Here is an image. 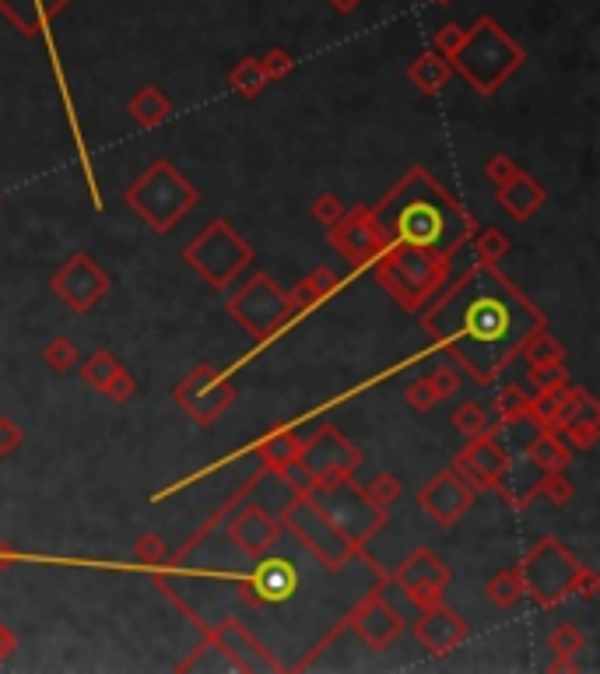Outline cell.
Masks as SVG:
<instances>
[{
    "instance_id": "6da1fadb",
    "label": "cell",
    "mask_w": 600,
    "mask_h": 674,
    "mask_svg": "<svg viewBox=\"0 0 600 674\" xmlns=\"http://www.w3.org/2000/svg\"><path fill=\"white\" fill-rule=\"evenodd\" d=\"M436 334L478 380H492L530 337L544 330V316L488 264L467 271L425 316Z\"/></svg>"
},
{
    "instance_id": "7a4b0ae2",
    "label": "cell",
    "mask_w": 600,
    "mask_h": 674,
    "mask_svg": "<svg viewBox=\"0 0 600 674\" xmlns=\"http://www.w3.org/2000/svg\"><path fill=\"white\" fill-rule=\"evenodd\" d=\"M372 218L386 246H408V250H422L443 260H450L471 236L467 211L425 169H415L372 211Z\"/></svg>"
},
{
    "instance_id": "3957f363",
    "label": "cell",
    "mask_w": 600,
    "mask_h": 674,
    "mask_svg": "<svg viewBox=\"0 0 600 674\" xmlns=\"http://www.w3.org/2000/svg\"><path fill=\"white\" fill-rule=\"evenodd\" d=\"M450 260L432 257L408 246H386L376 257V278L393 292V299L408 309H422L439 285L446 281Z\"/></svg>"
},
{
    "instance_id": "277c9868",
    "label": "cell",
    "mask_w": 600,
    "mask_h": 674,
    "mask_svg": "<svg viewBox=\"0 0 600 674\" xmlns=\"http://www.w3.org/2000/svg\"><path fill=\"white\" fill-rule=\"evenodd\" d=\"M309 499L323 510V517L351 541V545H365L376 538V531L386 524V510L376 506L362 488L351 485V478H334L323 485L309 488Z\"/></svg>"
},
{
    "instance_id": "5b68a950",
    "label": "cell",
    "mask_w": 600,
    "mask_h": 674,
    "mask_svg": "<svg viewBox=\"0 0 600 674\" xmlns=\"http://www.w3.org/2000/svg\"><path fill=\"white\" fill-rule=\"evenodd\" d=\"M127 201L134 204V211L144 222H151V229L169 232L172 225L197 204V190H193L169 162H155L148 173L127 190Z\"/></svg>"
},
{
    "instance_id": "8992f818",
    "label": "cell",
    "mask_w": 600,
    "mask_h": 674,
    "mask_svg": "<svg viewBox=\"0 0 600 674\" xmlns=\"http://www.w3.org/2000/svg\"><path fill=\"white\" fill-rule=\"evenodd\" d=\"M453 60L464 71V78L471 81L478 92H495L502 78L509 71H516L523 60L520 46H513L492 22H481L478 32L467 39H460V46L453 50Z\"/></svg>"
},
{
    "instance_id": "52a82bcc",
    "label": "cell",
    "mask_w": 600,
    "mask_h": 674,
    "mask_svg": "<svg viewBox=\"0 0 600 674\" xmlns=\"http://www.w3.org/2000/svg\"><path fill=\"white\" fill-rule=\"evenodd\" d=\"M186 260L197 267L200 278H208V285L225 288L253 260V250L236 236V229H229L225 222H211L186 246Z\"/></svg>"
},
{
    "instance_id": "ba28073f",
    "label": "cell",
    "mask_w": 600,
    "mask_h": 674,
    "mask_svg": "<svg viewBox=\"0 0 600 674\" xmlns=\"http://www.w3.org/2000/svg\"><path fill=\"white\" fill-rule=\"evenodd\" d=\"M285 524L327 569L348 566V559L355 555V545H351V541L323 517V510L309 499V495H295L292 506H288V513H285Z\"/></svg>"
},
{
    "instance_id": "9c48e42d",
    "label": "cell",
    "mask_w": 600,
    "mask_h": 674,
    "mask_svg": "<svg viewBox=\"0 0 600 674\" xmlns=\"http://www.w3.org/2000/svg\"><path fill=\"white\" fill-rule=\"evenodd\" d=\"M579 569L583 566H579L555 538H544L541 545L527 555V562H523V569H520L523 590H527L537 604L551 608V604L562 601V597L572 590V580H576Z\"/></svg>"
},
{
    "instance_id": "30bf717a",
    "label": "cell",
    "mask_w": 600,
    "mask_h": 674,
    "mask_svg": "<svg viewBox=\"0 0 600 674\" xmlns=\"http://www.w3.org/2000/svg\"><path fill=\"white\" fill-rule=\"evenodd\" d=\"M229 313L236 316L253 337L264 341V337H271L274 330L292 316V299H288L271 278L260 274V278H253L250 285H243L236 295H232Z\"/></svg>"
},
{
    "instance_id": "8fae6325",
    "label": "cell",
    "mask_w": 600,
    "mask_h": 674,
    "mask_svg": "<svg viewBox=\"0 0 600 674\" xmlns=\"http://www.w3.org/2000/svg\"><path fill=\"white\" fill-rule=\"evenodd\" d=\"M295 460L309 471L313 485H323V481H334V478H351L355 467L362 464L358 450L351 443H344V439L337 436V429H323L313 443L299 446V457Z\"/></svg>"
},
{
    "instance_id": "7c38bea8",
    "label": "cell",
    "mask_w": 600,
    "mask_h": 674,
    "mask_svg": "<svg viewBox=\"0 0 600 674\" xmlns=\"http://www.w3.org/2000/svg\"><path fill=\"white\" fill-rule=\"evenodd\" d=\"M232 397H236V390H232L229 380H225L222 373H215L211 366H197L190 376H186L183 387H176V404H183V408L204 425L215 422V418L229 408Z\"/></svg>"
},
{
    "instance_id": "4fadbf2b",
    "label": "cell",
    "mask_w": 600,
    "mask_h": 674,
    "mask_svg": "<svg viewBox=\"0 0 600 674\" xmlns=\"http://www.w3.org/2000/svg\"><path fill=\"white\" fill-rule=\"evenodd\" d=\"M330 239H334L337 250H341L348 260H355V264L376 260L379 253L386 250V239H383V232H379V225L369 208H358V211H351V215H341V222L330 225Z\"/></svg>"
},
{
    "instance_id": "5bb4252c",
    "label": "cell",
    "mask_w": 600,
    "mask_h": 674,
    "mask_svg": "<svg viewBox=\"0 0 600 674\" xmlns=\"http://www.w3.org/2000/svg\"><path fill=\"white\" fill-rule=\"evenodd\" d=\"M53 288H57V295L74 309V313H88V309L106 295L109 278L85 257V253H81V257H74L71 264L57 274Z\"/></svg>"
},
{
    "instance_id": "9a60e30c",
    "label": "cell",
    "mask_w": 600,
    "mask_h": 674,
    "mask_svg": "<svg viewBox=\"0 0 600 674\" xmlns=\"http://www.w3.org/2000/svg\"><path fill=\"white\" fill-rule=\"evenodd\" d=\"M418 502H422V510L429 513L432 520H439V524H453V520H460L467 510H471L474 488L467 485L460 474L443 471L439 478H432L429 485L422 488Z\"/></svg>"
},
{
    "instance_id": "2e32d148",
    "label": "cell",
    "mask_w": 600,
    "mask_h": 674,
    "mask_svg": "<svg viewBox=\"0 0 600 674\" xmlns=\"http://www.w3.org/2000/svg\"><path fill=\"white\" fill-rule=\"evenodd\" d=\"M506 464H509V453L502 450L495 439L478 436V439H471V446L457 457L453 471H457L464 481H474L478 488H495L502 478H506Z\"/></svg>"
},
{
    "instance_id": "e0dca14e",
    "label": "cell",
    "mask_w": 600,
    "mask_h": 674,
    "mask_svg": "<svg viewBox=\"0 0 600 674\" xmlns=\"http://www.w3.org/2000/svg\"><path fill=\"white\" fill-rule=\"evenodd\" d=\"M446 580H450L446 566L432 552H425V548H418V552L411 555V559L404 562V566H400V573H397V583L408 590V594L415 597L422 608L436 601L439 590L446 587Z\"/></svg>"
},
{
    "instance_id": "ac0fdd59",
    "label": "cell",
    "mask_w": 600,
    "mask_h": 674,
    "mask_svg": "<svg viewBox=\"0 0 600 674\" xmlns=\"http://www.w3.org/2000/svg\"><path fill=\"white\" fill-rule=\"evenodd\" d=\"M415 622H418V636H422V643L429 646L432 653H450L453 646L467 636L464 622H460L450 608H443V604H436V601L425 604L422 615H418Z\"/></svg>"
},
{
    "instance_id": "d6986e66",
    "label": "cell",
    "mask_w": 600,
    "mask_h": 674,
    "mask_svg": "<svg viewBox=\"0 0 600 674\" xmlns=\"http://www.w3.org/2000/svg\"><path fill=\"white\" fill-rule=\"evenodd\" d=\"M299 573L288 559H264L250 576V590L260 604H281L295 594Z\"/></svg>"
},
{
    "instance_id": "ffe728a7",
    "label": "cell",
    "mask_w": 600,
    "mask_h": 674,
    "mask_svg": "<svg viewBox=\"0 0 600 674\" xmlns=\"http://www.w3.org/2000/svg\"><path fill=\"white\" fill-rule=\"evenodd\" d=\"M229 538L246 555H264L274 545V538H278V524L264 510H257V506H243V510H236V520L229 524Z\"/></svg>"
},
{
    "instance_id": "44dd1931",
    "label": "cell",
    "mask_w": 600,
    "mask_h": 674,
    "mask_svg": "<svg viewBox=\"0 0 600 674\" xmlns=\"http://www.w3.org/2000/svg\"><path fill=\"white\" fill-rule=\"evenodd\" d=\"M351 625H355V629L365 636V643L376 646V650L390 646L393 639L400 636V629H404V622L393 615V608L383 601V597H369V601L351 615Z\"/></svg>"
},
{
    "instance_id": "7402d4cb",
    "label": "cell",
    "mask_w": 600,
    "mask_h": 674,
    "mask_svg": "<svg viewBox=\"0 0 600 674\" xmlns=\"http://www.w3.org/2000/svg\"><path fill=\"white\" fill-rule=\"evenodd\" d=\"M218 646L236 660L239 671H274V667H278L271 657H267L264 646H260L257 639H253L250 632L236 622L218 625Z\"/></svg>"
},
{
    "instance_id": "603a6c76",
    "label": "cell",
    "mask_w": 600,
    "mask_h": 674,
    "mask_svg": "<svg viewBox=\"0 0 600 674\" xmlns=\"http://www.w3.org/2000/svg\"><path fill=\"white\" fill-rule=\"evenodd\" d=\"M295 488H292V481L285 478V471H267V474H260V478H253L250 481V488H246L239 499H253L250 506H257V510H264L267 517H285L288 513V506H292V499H295Z\"/></svg>"
},
{
    "instance_id": "cb8c5ba5",
    "label": "cell",
    "mask_w": 600,
    "mask_h": 674,
    "mask_svg": "<svg viewBox=\"0 0 600 674\" xmlns=\"http://www.w3.org/2000/svg\"><path fill=\"white\" fill-rule=\"evenodd\" d=\"M499 201H502V208H506L513 218H527V215H534V211L544 204V190L537 187V183L530 180L527 173H516L513 180L506 183V187H499Z\"/></svg>"
},
{
    "instance_id": "d4e9b609",
    "label": "cell",
    "mask_w": 600,
    "mask_h": 674,
    "mask_svg": "<svg viewBox=\"0 0 600 674\" xmlns=\"http://www.w3.org/2000/svg\"><path fill=\"white\" fill-rule=\"evenodd\" d=\"M60 4H64V0H0V11H4L25 36H32L46 18L57 15Z\"/></svg>"
},
{
    "instance_id": "484cf974",
    "label": "cell",
    "mask_w": 600,
    "mask_h": 674,
    "mask_svg": "<svg viewBox=\"0 0 600 674\" xmlns=\"http://www.w3.org/2000/svg\"><path fill=\"white\" fill-rule=\"evenodd\" d=\"M130 116H134L141 127H158V123L169 116V102H165V95L158 92V88H141V92L130 99Z\"/></svg>"
},
{
    "instance_id": "4316f807",
    "label": "cell",
    "mask_w": 600,
    "mask_h": 674,
    "mask_svg": "<svg viewBox=\"0 0 600 674\" xmlns=\"http://www.w3.org/2000/svg\"><path fill=\"white\" fill-rule=\"evenodd\" d=\"M485 594H488V601H495L499 608H513V604L520 601V594H523L520 569H502V573H495L492 580H488Z\"/></svg>"
},
{
    "instance_id": "83f0119b",
    "label": "cell",
    "mask_w": 600,
    "mask_h": 674,
    "mask_svg": "<svg viewBox=\"0 0 600 674\" xmlns=\"http://www.w3.org/2000/svg\"><path fill=\"white\" fill-rule=\"evenodd\" d=\"M260 457H264L274 471H285V467L299 457V439H295L292 432H274V436H267L264 446H260Z\"/></svg>"
},
{
    "instance_id": "f1b7e54d",
    "label": "cell",
    "mask_w": 600,
    "mask_h": 674,
    "mask_svg": "<svg viewBox=\"0 0 600 674\" xmlns=\"http://www.w3.org/2000/svg\"><path fill=\"white\" fill-rule=\"evenodd\" d=\"M337 288V278L330 271H316V274H309L306 281H302L299 288H295L288 299H292V309L299 306V309H309V306H316V302L323 299V295H330Z\"/></svg>"
},
{
    "instance_id": "f546056e",
    "label": "cell",
    "mask_w": 600,
    "mask_h": 674,
    "mask_svg": "<svg viewBox=\"0 0 600 674\" xmlns=\"http://www.w3.org/2000/svg\"><path fill=\"white\" fill-rule=\"evenodd\" d=\"M530 460H534V464L541 467L544 474H551V471H558V467H565V460H569V450H565V446H558L555 436L541 432V436L534 439V446H530Z\"/></svg>"
},
{
    "instance_id": "4dcf8cb0",
    "label": "cell",
    "mask_w": 600,
    "mask_h": 674,
    "mask_svg": "<svg viewBox=\"0 0 600 674\" xmlns=\"http://www.w3.org/2000/svg\"><path fill=\"white\" fill-rule=\"evenodd\" d=\"M446 78H450V67H446L439 57H422L415 67H411V81H418L425 92H439V88L446 85Z\"/></svg>"
},
{
    "instance_id": "1f68e13d",
    "label": "cell",
    "mask_w": 600,
    "mask_h": 674,
    "mask_svg": "<svg viewBox=\"0 0 600 674\" xmlns=\"http://www.w3.org/2000/svg\"><path fill=\"white\" fill-rule=\"evenodd\" d=\"M523 355H527L534 366H548V362H562V345H555V337L537 330L527 345H523Z\"/></svg>"
},
{
    "instance_id": "d6a6232c",
    "label": "cell",
    "mask_w": 600,
    "mask_h": 674,
    "mask_svg": "<svg viewBox=\"0 0 600 674\" xmlns=\"http://www.w3.org/2000/svg\"><path fill=\"white\" fill-rule=\"evenodd\" d=\"M120 362L113 359V355H106V352H99V355H92V359L85 362V380L92 383V387H99V390H106L109 383H113V376L120 373Z\"/></svg>"
},
{
    "instance_id": "836d02e7",
    "label": "cell",
    "mask_w": 600,
    "mask_h": 674,
    "mask_svg": "<svg viewBox=\"0 0 600 674\" xmlns=\"http://www.w3.org/2000/svg\"><path fill=\"white\" fill-rule=\"evenodd\" d=\"M264 81H267V74H264V64H260V60H246V64L232 74V88H239L243 95H257L260 88H264Z\"/></svg>"
},
{
    "instance_id": "e575fe53",
    "label": "cell",
    "mask_w": 600,
    "mask_h": 674,
    "mask_svg": "<svg viewBox=\"0 0 600 674\" xmlns=\"http://www.w3.org/2000/svg\"><path fill=\"white\" fill-rule=\"evenodd\" d=\"M43 359L53 373H67V369H74V362H78V348H74L67 337H57V341L43 352Z\"/></svg>"
},
{
    "instance_id": "d590c367",
    "label": "cell",
    "mask_w": 600,
    "mask_h": 674,
    "mask_svg": "<svg viewBox=\"0 0 600 674\" xmlns=\"http://www.w3.org/2000/svg\"><path fill=\"white\" fill-rule=\"evenodd\" d=\"M453 422H457V429L464 432V436H471V439L485 436V429H488V418H485V411H481L478 404H464V408L453 415Z\"/></svg>"
},
{
    "instance_id": "8d00e7d4",
    "label": "cell",
    "mask_w": 600,
    "mask_h": 674,
    "mask_svg": "<svg viewBox=\"0 0 600 674\" xmlns=\"http://www.w3.org/2000/svg\"><path fill=\"white\" fill-rule=\"evenodd\" d=\"M362 492L369 495V499L376 502V506H390V502L400 495V485L390 478V474H379V478L365 481V488H362Z\"/></svg>"
},
{
    "instance_id": "74e56055",
    "label": "cell",
    "mask_w": 600,
    "mask_h": 674,
    "mask_svg": "<svg viewBox=\"0 0 600 674\" xmlns=\"http://www.w3.org/2000/svg\"><path fill=\"white\" fill-rule=\"evenodd\" d=\"M516 173H520V169H516V165H513V162H509V158H506V155H495V158H492V162H488V165H485V176H488V180H492V183H495V187H506V183H509V180H513V176H516Z\"/></svg>"
},
{
    "instance_id": "f35d334b",
    "label": "cell",
    "mask_w": 600,
    "mask_h": 674,
    "mask_svg": "<svg viewBox=\"0 0 600 674\" xmlns=\"http://www.w3.org/2000/svg\"><path fill=\"white\" fill-rule=\"evenodd\" d=\"M506 250H509L506 236H499L495 229H488V232H481V236H478V257L495 260V257H502Z\"/></svg>"
},
{
    "instance_id": "ab89813d",
    "label": "cell",
    "mask_w": 600,
    "mask_h": 674,
    "mask_svg": "<svg viewBox=\"0 0 600 674\" xmlns=\"http://www.w3.org/2000/svg\"><path fill=\"white\" fill-rule=\"evenodd\" d=\"M530 376H534V383L541 390H555V387H562V383H565V373L558 369V362H548V366H534V369H530Z\"/></svg>"
},
{
    "instance_id": "60d3db41",
    "label": "cell",
    "mask_w": 600,
    "mask_h": 674,
    "mask_svg": "<svg viewBox=\"0 0 600 674\" xmlns=\"http://www.w3.org/2000/svg\"><path fill=\"white\" fill-rule=\"evenodd\" d=\"M439 401H443V394L436 390L432 376H425L422 383H415V387H411V404H415V408H429V404H439Z\"/></svg>"
},
{
    "instance_id": "b9f144b4",
    "label": "cell",
    "mask_w": 600,
    "mask_h": 674,
    "mask_svg": "<svg viewBox=\"0 0 600 674\" xmlns=\"http://www.w3.org/2000/svg\"><path fill=\"white\" fill-rule=\"evenodd\" d=\"M313 215L320 218L323 225H337L341 222V215H344V208H341V201H337V197H320V201L313 204Z\"/></svg>"
},
{
    "instance_id": "7bdbcfd3",
    "label": "cell",
    "mask_w": 600,
    "mask_h": 674,
    "mask_svg": "<svg viewBox=\"0 0 600 674\" xmlns=\"http://www.w3.org/2000/svg\"><path fill=\"white\" fill-rule=\"evenodd\" d=\"M134 376L127 373V369H120V373L113 376V383L106 387V394L113 397V401H127V397H134Z\"/></svg>"
},
{
    "instance_id": "ee69618b",
    "label": "cell",
    "mask_w": 600,
    "mask_h": 674,
    "mask_svg": "<svg viewBox=\"0 0 600 674\" xmlns=\"http://www.w3.org/2000/svg\"><path fill=\"white\" fill-rule=\"evenodd\" d=\"M22 446V432H18L15 422H0V457H8Z\"/></svg>"
},
{
    "instance_id": "f6af8a7d",
    "label": "cell",
    "mask_w": 600,
    "mask_h": 674,
    "mask_svg": "<svg viewBox=\"0 0 600 674\" xmlns=\"http://www.w3.org/2000/svg\"><path fill=\"white\" fill-rule=\"evenodd\" d=\"M551 646H555L558 653H576L579 646H583V636H579V632H572L569 625H562V629L555 632V639H551Z\"/></svg>"
},
{
    "instance_id": "bcb514c9",
    "label": "cell",
    "mask_w": 600,
    "mask_h": 674,
    "mask_svg": "<svg viewBox=\"0 0 600 674\" xmlns=\"http://www.w3.org/2000/svg\"><path fill=\"white\" fill-rule=\"evenodd\" d=\"M502 418L506 415H516V411H527L530 408V401H527V394L523 390H516V387H509L506 394H502Z\"/></svg>"
},
{
    "instance_id": "7dc6e473",
    "label": "cell",
    "mask_w": 600,
    "mask_h": 674,
    "mask_svg": "<svg viewBox=\"0 0 600 674\" xmlns=\"http://www.w3.org/2000/svg\"><path fill=\"white\" fill-rule=\"evenodd\" d=\"M288 67H292V60H285L281 53H274L271 60H264V74H267V78H281V74H285Z\"/></svg>"
},
{
    "instance_id": "c3c4849f",
    "label": "cell",
    "mask_w": 600,
    "mask_h": 674,
    "mask_svg": "<svg viewBox=\"0 0 600 674\" xmlns=\"http://www.w3.org/2000/svg\"><path fill=\"white\" fill-rule=\"evenodd\" d=\"M11 650H15V636H11V632L4 629V625H0V660L8 657Z\"/></svg>"
},
{
    "instance_id": "681fc988",
    "label": "cell",
    "mask_w": 600,
    "mask_h": 674,
    "mask_svg": "<svg viewBox=\"0 0 600 674\" xmlns=\"http://www.w3.org/2000/svg\"><path fill=\"white\" fill-rule=\"evenodd\" d=\"M358 0H337V11H355Z\"/></svg>"
}]
</instances>
